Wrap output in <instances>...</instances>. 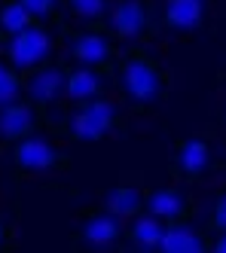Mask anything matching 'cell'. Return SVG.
<instances>
[{
	"label": "cell",
	"mask_w": 226,
	"mask_h": 253,
	"mask_svg": "<svg viewBox=\"0 0 226 253\" xmlns=\"http://www.w3.org/2000/svg\"><path fill=\"white\" fill-rule=\"evenodd\" d=\"M107 77L119 98V107L135 116L159 113L171 92V70L153 55L147 43L119 46L116 58L107 64Z\"/></svg>",
	"instance_id": "cell-1"
},
{
	"label": "cell",
	"mask_w": 226,
	"mask_h": 253,
	"mask_svg": "<svg viewBox=\"0 0 226 253\" xmlns=\"http://www.w3.org/2000/svg\"><path fill=\"white\" fill-rule=\"evenodd\" d=\"M113 131L128 134V122L119 110V104H113L104 95V98L70 101L64 107L58 128H55V137H67L70 143H101Z\"/></svg>",
	"instance_id": "cell-2"
},
{
	"label": "cell",
	"mask_w": 226,
	"mask_h": 253,
	"mask_svg": "<svg viewBox=\"0 0 226 253\" xmlns=\"http://www.w3.org/2000/svg\"><path fill=\"white\" fill-rule=\"evenodd\" d=\"M67 64L64 58H49L43 64H37L31 70H25V98L34 104V110L43 119V131L55 134L58 122L64 116V83H67Z\"/></svg>",
	"instance_id": "cell-3"
},
{
	"label": "cell",
	"mask_w": 226,
	"mask_h": 253,
	"mask_svg": "<svg viewBox=\"0 0 226 253\" xmlns=\"http://www.w3.org/2000/svg\"><path fill=\"white\" fill-rule=\"evenodd\" d=\"M226 168V150H220L208 137H177L168 153V174L174 183L199 186L208 183L214 174H223Z\"/></svg>",
	"instance_id": "cell-4"
},
{
	"label": "cell",
	"mask_w": 226,
	"mask_h": 253,
	"mask_svg": "<svg viewBox=\"0 0 226 253\" xmlns=\"http://www.w3.org/2000/svg\"><path fill=\"white\" fill-rule=\"evenodd\" d=\"M9 165L15 180H34V177H52V174H67L73 159L46 137L43 131H37L25 140H18L9 147Z\"/></svg>",
	"instance_id": "cell-5"
},
{
	"label": "cell",
	"mask_w": 226,
	"mask_h": 253,
	"mask_svg": "<svg viewBox=\"0 0 226 253\" xmlns=\"http://www.w3.org/2000/svg\"><path fill=\"white\" fill-rule=\"evenodd\" d=\"M58 40L67 46V55L73 64H89V67H104L116 58L119 43L110 31H86L70 25L67 19H58Z\"/></svg>",
	"instance_id": "cell-6"
},
{
	"label": "cell",
	"mask_w": 226,
	"mask_h": 253,
	"mask_svg": "<svg viewBox=\"0 0 226 253\" xmlns=\"http://www.w3.org/2000/svg\"><path fill=\"white\" fill-rule=\"evenodd\" d=\"M110 34L116 43H147L159 34V6L156 0H113Z\"/></svg>",
	"instance_id": "cell-7"
},
{
	"label": "cell",
	"mask_w": 226,
	"mask_h": 253,
	"mask_svg": "<svg viewBox=\"0 0 226 253\" xmlns=\"http://www.w3.org/2000/svg\"><path fill=\"white\" fill-rule=\"evenodd\" d=\"M122 220L107 208L83 211L77 229L70 235V250H119L122 244Z\"/></svg>",
	"instance_id": "cell-8"
},
{
	"label": "cell",
	"mask_w": 226,
	"mask_h": 253,
	"mask_svg": "<svg viewBox=\"0 0 226 253\" xmlns=\"http://www.w3.org/2000/svg\"><path fill=\"white\" fill-rule=\"evenodd\" d=\"M199 211V202L186 183H153L147 186V213L168 223H186Z\"/></svg>",
	"instance_id": "cell-9"
},
{
	"label": "cell",
	"mask_w": 226,
	"mask_h": 253,
	"mask_svg": "<svg viewBox=\"0 0 226 253\" xmlns=\"http://www.w3.org/2000/svg\"><path fill=\"white\" fill-rule=\"evenodd\" d=\"M6 61L15 64L18 70H31L37 64H43L49 58H55V40L46 25H31L25 31H18L9 37V46H6Z\"/></svg>",
	"instance_id": "cell-10"
},
{
	"label": "cell",
	"mask_w": 226,
	"mask_h": 253,
	"mask_svg": "<svg viewBox=\"0 0 226 253\" xmlns=\"http://www.w3.org/2000/svg\"><path fill=\"white\" fill-rule=\"evenodd\" d=\"M37 131H43V119L28 98H15L9 104H0V147L9 150L12 143L25 140Z\"/></svg>",
	"instance_id": "cell-11"
},
{
	"label": "cell",
	"mask_w": 226,
	"mask_h": 253,
	"mask_svg": "<svg viewBox=\"0 0 226 253\" xmlns=\"http://www.w3.org/2000/svg\"><path fill=\"white\" fill-rule=\"evenodd\" d=\"M110 88L107 64L104 67H89V64H67V83H64V98L70 101H86V98H104Z\"/></svg>",
	"instance_id": "cell-12"
},
{
	"label": "cell",
	"mask_w": 226,
	"mask_h": 253,
	"mask_svg": "<svg viewBox=\"0 0 226 253\" xmlns=\"http://www.w3.org/2000/svg\"><path fill=\"white\" fill-rule=\"evenodd\" d=\"M205 15H208V0H165L159 28L171 34H193L205 25Z\"/></svg>",
	"instance_id": "cell-13"
},
{
	"label": "cell",
	"mask_w": 226,
	"mask_h": 253,
	"mask_svg": "<svg viewBox=\"0 0 226 253\" xmlns=\"http://www.w3.org/2000/svg\"><path fill=\"white\" fill-rule=\"evenodd\" d=\"M162 235H165V223L144 211V213L135 216V220H128V226L122 229L119 250H128V253H153L162 244Z\"/></svg>",
	"instance_id": "cell-14"
},
{
	"label": "cell",
	"mask_w": 226,
	"mask_h": 253,
	"mask_svg": "<svg viewBox=\"0 0 226 253\" xmlns=\"http://www.w3.org/2000/svg\"><path fill=\"white\" fill-rule=\"evenodd\" d=\"M101 208H107L110 213H116L119 220H135L138 213L147 211V189H141V183L135 186L125 177L122 183H116L113 189H101Z\"/></svg>",
	"instance_id": "cell-15"
},
{
	"label": "cell",
	"mask_w": 226,
	"mask_h": 253,
	"mask_svg": "<svg viewBox=\"0 0 226 253\" xmlns=\"http://www.w3.org/2000/svg\"><path fill=\"white\" fill-rule=\"evenodd\" d=\"M162 253H208L211 250V235L193 226V220L186 223H168L165 235H162Z\"/></svg>",
	"instance_id": "cell-16"
},
{
	"label": "cell",
	"mask_w": 226,
	"mask_h": 253,
	"mask_svg": "<svg viewBox=\"0 0 226 253\" xmlns=\"http://www.w3.org/2000/svg\"><path fill=\"white\" fill-rule=\"evenodd\" d=\"M110 12L113 0H64L61 19L80 22V28L86 31H110Z\"/></svg>",
	"instance_id": "cell-17"
},
{
	"label": "cell",
	"mask_w": 226,
	"mask_h": 253,
	"mask_svg": "<svg viewBox=\"0 0 226 253\" xmlns=\"http://www.w3.org/2000/svg\"><path fill=\"white\" fill-rule=\"evenodd\" d=\"M31 25H43V22H37L18 0H0V28H3L9 37L18 34V31H25V28H31Z\"/></svg>",
	"instance_id": "cell-18"
},
{
	"label": "cell",
	"mask_w": 226,
	"mask_h": 253,
	"mask_svg": "<svg viewBox=\"0 0 226 253\" xmlns=\"http://www.w3.org/2000/svg\"><path fill=\"white\" fill-rule=\"evenodd\" d=\"M25 98V70H18L6 58L0 61V104Z\"/></svg>",
	"instance_id": "cell-19"
},
{
	"label": "cell",
	"mask_w": 226,
	"mask_h": 253,
	"mask_svg": "<svg viewBox=\"0 0 226 253\" xmlns=\"http://www.w3.org/2000/svg\"><path fill=\"white\" fill-rule=\"evenodd\" d=\"M37 22H58L61 19V0H18Z\"/></svg>",
	"instance_id": "cell-20"
},
{
	"label": "cell",
	"mask_w": 226,
	"mask_h": 253,
	"mask_svg": "<svg viewBox=\"0 0 226 253\" xmlns=\"http://www.w3.org/2000/svg\"><path fill=\"white\" fill-rule=\"evenodd\" d=\"M205 232L208 235H220L226 232V186L214 192V202L208 211V220H205Z\"/></svg>",
	"instance_id": "cell-21"
},
{
	"label": "cell",
	"mask_w": 226,
	"mask_h": 253,
	"mask_svg": "<svg viewBox=\"0 0 226 253\" xmlns=\"http://www.w3.org/2000/svg\"><path fill=\"white\" fill-rule=\"evenodd\" d=\"M214 125H217V131L226 137V74H220V85H217V110H214Z\"/></svg>",
	"instance_id": "cell-22"
},
{
	"label": "cell",
	"mask_w": 226,
	"mask_h": 253,
	"mask_svg": "<svg viewBox=\"0 0 226 253\" xmlns=\"http://www.w3.org/2000/svg\"><path fill=\"white\" fill-rule=\"evenodd\" d=\"M12 238H15V229H12V223L0 216V250H9Z\"/></svg>",
	"instance_id": "cell-23"
},
{
	"label": "cell",
	"mask_w": 226,
	"mask_h": 253,
	"mask_svg": "<svg viewBox=\"0 0 226 253\" xmlns=\"http://www.w3.org/2000/svg\"><path fill=\"white\" fill-rule=\"evenodd\" d=\"M211 250H214V253H226V232L211 235Z\"/></svg>",
	"instance_id": "cell-24"
},
{
	"label": "cell",
	"mask_w": 226,
	"mask_h": 253,
	"mask_svg": "<svg viewBox=\"0 0 226 253\" xmlns=\"http://www.w3.org/2000/svg\"><path fill=\"white\" fill-rule=\"evenodd\" d=\"M6 46H9V34H6L3 28H0V55L6 52Z\"/></svg>",
	"instance_id": "cell-25"
},
{
	"label": "cell",
	"mask_w": 226,
	"mask_h": 253,
	"mask_svg": "<svg viewBox=\"0 0 226 253\" xmlns=\"http://www.w3.org/2000/svg\"><path fill=\"white\" fill-rule=\"evenodd\" d=\"M223 177H226V168H223Z\"/></svg>",
	"instance_id": "cell-26"
}]
</instances>
